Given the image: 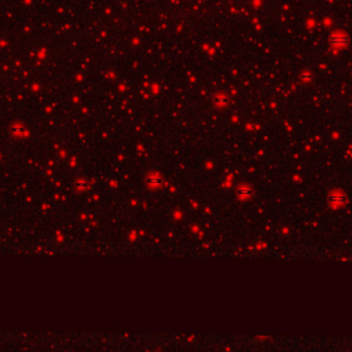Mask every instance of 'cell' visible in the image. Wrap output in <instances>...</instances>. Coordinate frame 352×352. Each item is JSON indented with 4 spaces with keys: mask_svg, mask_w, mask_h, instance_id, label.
<instances>
[{
    "mask_svg": "<svg viewBox=\"0 0 352 352\" xmlns=\"http://www.w3.org/2000/svg\"><path fill=\"white\" fill-rule=\"evenodd\" d=\"M348 42V39L347 37H341L340 34H336V36L332 37V43H334V44H344V43Z\"/></svg>",
    "mask_w": 352,
    "mask_h": 352,
    "instance_id": "cell-1",
    "label": "cell"
},
{
    "mask_svg": "<svg viewBox=\"0 0 352 352\" xmlns=\"http://www.w3.org/2000/svg\"><path fill=\"white\" fill-rule=\"evenodd\" d=\"M239 193L242 194V197H245V195H250V190L249 189H242V190H239Z\"/></svg>",
    "mask_w": 352,
    "mask_h": 352,
    "instance_id": "cell-2",
    "label": "cell"
}]
</instances>
